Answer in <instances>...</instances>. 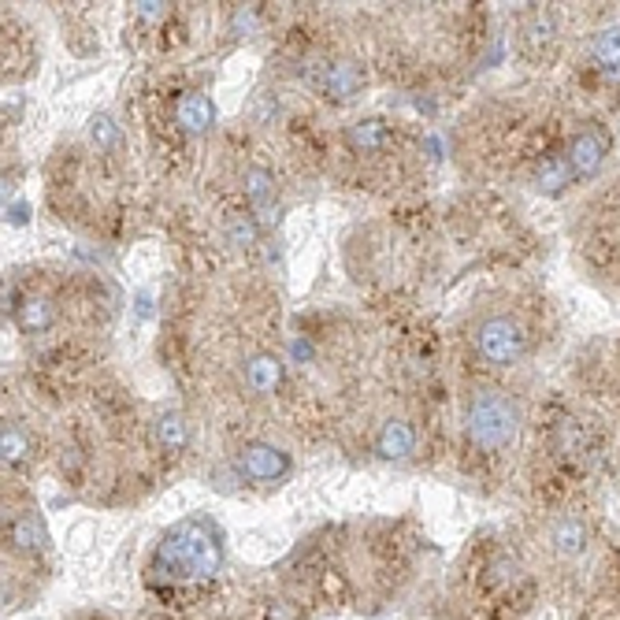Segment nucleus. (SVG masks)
Segmentation results:
<instances>
[{"instance_id": "1", "label": "nucleus", "mask_w": 620, "mask_h": 620, "mask_svg": "<svg viewBox=\"0 0 620 620\" xmlns=\"http://www.w3.org/2000/svg\"><path fill=\"white\" fill-rule=\"evenodd\" d=\"M223 565V528L193 513L164 531L149 557V579L157 587H193L216 579Z\"/></svg>"}, {"instance_id": "2", "label": "nucleus", "mask_w": 620, "mask_h": 620, "mask_svg": "<svg viewBox=\"0 0 620 620\" xmlns=\"http://www.w3.org/2000/svg\"><path fill=\"white\" fill-rule=\"evenodd\" d=\"M464 431L480 450H501L517 439V409L506 394L480 391L464 412Z\"/></svg>"}, {"instance_id": "3", "label": "nucleus", "mask_w": 620, "mask_h": 620, "mask_svg": "<svg viewBox=\"0 0 620 620\" xmlns=\"http://www.w3.org/2000/svg\"><path fill=\"white\" fill-rule=\"evenodd\" d=\"M301 79L327 101H354L364 90V67L354 60H308Z\"/></svg>"}, {"instance_id": "4", "label": "nucleus", "mask_w": 620, "mask_h": 620, "mask_svg": "<svg viewBox=\"0 0 620 620\" xmlns=\"http://www.w3.org/2000/svg\"><path fill=\"white\" fill-rule=\"evenodd\" d=\"M476 350L483 361L498 364V368H509L524 357V327L509 316H490L476 327Z\"/></svg>"}, {"instance_id": "5", "label": "nucleus", "mask_w": 620, "mask_h": 620, "mask_svg": "<svg viewBox=\"0 0 620 620\" xmlns=\"http://www.w3.org/2000/svg\"><path fill=\"white\" fill-rule=\"evenodd\" d=\"M235 469L242 480H253V483H279L283 476H290V453L267 442H246L235 457Z\"/></svg>"}, {"instance_id": "6", "label": "nucleus", "mask_w": 620, "mask_h": 620, "mask_svg": "<svg viewBox=\"0 0 620 620\" xmlns=\"http://www.w3.org/2000/svg\"><path fill=\"white\" fill-rule=\"evenodd\" d=\"M605 149H609V138H605L602 131H584V134H576L572 145H568V152H565V160H568L572 175H579V179L595 175V171L602 168Z\"/></svg>"}, {"instance_id": "7", "label": "nucleus", "mask_w": 620, "mask_h": 620, "mask_svg": "<svg viewBox=\"0 0 620 620\" xmlns=\"http://www.w3.org/2000/svg\"><path fill=\"white\" fill-rule=\"evenodd\" d=\"M246 198H249V208L260 223H276L279 219V201H276V179L264 168H249L246 171Z\"/></svg>"}, {"instance_id": "8", "label": "nucleus", "mask_w": 620, "mask_h": 620, "mask_svg": "<svg viewBox=\"0 0 620 620\" xmlns=\"http://www.w3.org/2000/svg\"><path fill=\"white\" fill-rule=\"evenodd\" d=\"M175 120L186 134H208L212 123H216V104L205 97V93H186L179 97V108H175Z\"/></svg>"}, {"instance_id": "9", "label": "nucleus", "mask_w": 620, "mask_h": 620, "mask_svg": "<svg viewBox=\"0 0 620 620\" xmlns=\"http://www.w3.org/2000/svg\"><path fill=\"white\" fill-rule=\"evenodd\" d=\"M412 446H416V435H412V428L405 420H386L379 439H375V450L386 460H405L412 453Z\"/></svg>"}, {"instance_id": "10", "label": "nucleus", "mask_w": 620, "mask_h": 620, "mask_svg": "<svg viewBox=\"0 0 620 620\" xmlns=\"http://www.w3.org/2000/svg\"><path fill=\"white\" fill-rule=\"evenodd\" d=\"M283 383V361L271 354H257L246 361V386L253 394H271Z\"/></svg>"}, {"instance_id": "11", "label": "nucleus", "mask_w": 620, "mask_h": 620, "mask_svg": "<svg viewBox=\"0 0 620 620\" xmlns=\"http://www.w3.org/2000/svg\"><path fill=\"white\" fill-rule=\"evenodd\" d=\"M591 56H595V63L609 74V79H616V82H620V23H616V26H605V30H598V34H595V42H591Z\"/></svg>"}, {"instance_id": "12", "label": "nucleus", "mask_w": 620, "mask_h": 620, "mask_svg": "<svg viewBox=\"0 0 620 620\" xmlns=\"http://www.w3.org/2000/svg\"><path fill=\"white\" fill-rule=\"evenodd\" d=\"M223 235H227V242L235 249H253L260 242V219L246 216V212H235V216H227Z\"/></svg>"}, {"instance_id": "13", "label": "nucleus", "mask_w": 620, "mask_h": 620, "mask_svg": "<svg viewBox=\"0 0 620 620\" xmlns=\"http://www.w3.org/2000/svg\"><path fill=\"white\" fill-rule=\"evenodd\" d=\"M53 301L49 297H26L23 305H19V313H15V320H19V327L26 331V334H37V331H45L49 324H53Z\"/></svg>"}, {"instance_id": "14", "label": "nucleus", "mask_w": 620, "mask_h": 620, "mask_svg": "<svg viewBox=\"0 0 620 620\" xmlns=\"http://www.w3.org/2000/svg\"><path fill=\"white\" fill-rule=\"evenodd\" d=\"M554 547H557L561 557H579V554H584V547H587V531H584V524L572 520V517H565V520L554 528Z\"/></svg>"}, {"instance_id": "15", "label": "nucleus", "mask_w": 620, "mask_h": 620, "mask_svg": "<svg viewBox=\"0 0 620 620\" xmlns=\"http://www.w3.org/2000/svg\"><path fill=\"white\" fill-rule=\"evenodd\" d=\"M386 134H391V131H386L383 120H361V123L350 127V134H345V138H350V145L357 152H375V149L386 145Z\"/></svg>"}, {"instance_id": "16", "label": "nucleus", "mask_w": 620, "mask_h": 620, "mask_svg": "<svg viewBox=\"0 0 620 620\" xmlns=\"http://www.w3.org/2000/svg\"><path fill=\"white\" fill-rule=\"evenodd\" d=\"M157 442H160L164 450H182V446L189 442V428H186V420H182L179 412L157 416Z\"/></svg>"}, {"instance_id": "17", "label": "nucleus", "mask_w": 620, "mask_h": 620, "mask_svg": "<svg viewBox=\"0 0 620 620\" xmlns=\"http://www.w3.org/2000/svg\"><path fill=\"white\" fill-rule=\"evenodd\" d=\"M12 547L15 550H37V547H45V528H42V520H37V517H19L12 524Z\"/></svg>"}, {"instance_id": "18", "label": "nucleus", "mask_w": 620, "mask_h": 620, "mask_svg": "<svg viewBox=\"0 0 620 620\" xmlns=\"http://www.w3.org/2000/svg\"><path fill=\"white\" fill-rule=\"evenodd\" d=\"M568 179H572L568 160H565V157H554V160H547V164L538 168L535 186H538V189H547V193H557L561 186H568Z\"/></svg>"}, {"instance_id": "19", "label": "nucleus", "mask_w": 620, "mask_h": 620, "mask_svg": "<svg viewBox=\"0 0 620 620\" xmlns=\"http://www.w3.org/2000/svg\"><path fill=\"white\" fill-rule=\"evenodd\" d=\"M90 141L97 149H115V141H120V123H115L108 111L90 115Z\"/></svg>"}, {"instance_id": "20", "label": "nucleus", "mask_w": 620, "mask_h": 620, "mask_svg": "<svg viewBox=\"0 0 620 620\" xmlns=\"http://www.w3.org/2000/svg\"><path fill=\"white\" fill-rule=\"evenodd\" d=\"M26 450H30V442H26V435L19 431V423H5V431H0V457H5V464L23 460Z\"/></svg>"}, {"instance_id": "21", "label": "nucleus", "mask_w": 620, "mask_h": 620, "mask_svg": "<svg viewBox=\"0 0 620 620\" xmlns=\"http://www.w3.org/2000/svg\"><path fill=\"white\" fill-rule=\"evenodd\" d=\"M134 15L141 23H164L171 15V5L168 0H141V5H134Z\"/></svg>"}, {"instance_id": "22", "label": "nucleus", "mask_w": 620, "mask_h": 620, "mask_svg": "<svg viewBox=\"0 0 620 620\" xmlns=\"http://www.w3.org/2000/svg\"><path fill=\"white\" fill-rule=\"evenodd\" d=\"M253 115H257V123L264 127V123H271L279 115V97L276 93H257V101H253Z\"/></svg>"}, {"instance_id": "23", "label": "nucleus", "mask_w": 620, "mask_h": 620, "mask_svg": "<svg viewBox=\"0 0 620 620\" xmlns=\"http://www.w3.org/2000/svg\"><path fill=\"white\" fill-rule=\"evenodd\" d=\"M253 23H257V19H253L249 8H238V12H235V30H238V34H242V30H253Z\"/></svg>"}, {"instance_id": "24", "label": "nucleus", "mask_w": 620, "mask_h": 620, "mask_svg": "<svg viewBox=\"0 0 620 620\" xmlns=\"http://www.w3.org/2000/svg\"><path fill=\"white\" fill-rule=\"evenodd\" d=\"M19 104H23V93H19V90L5 93V111H19Z\"/></svg>"}]
</instances>
